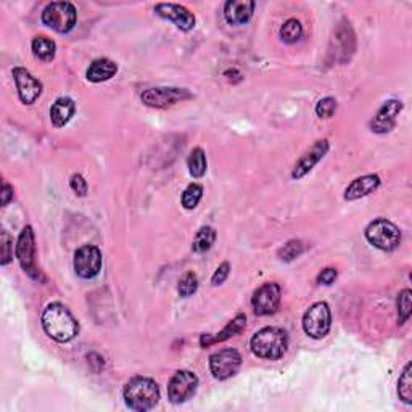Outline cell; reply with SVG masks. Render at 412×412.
<instances>
[{"label": "cell", "mask_w": 412, "mask_h": 412, "mask_svg": "<svg viewBox=\"0 0 412 412\" xmlns=\"http://www.w3.org/2000/svg\"><path fill=\"white\" fill-rule=\"evenodd\" d=\"M41 321L46 334L58 343H70L79 334L78 319L61 303L48 305L42 312Z\"/></svg>", "instance_id": "cell-1"}, {"label": "cell", "mask_w": 412, "mask_h": 412, "mask_svg": "<svg viewBox=\"0 0 412 412\" xmlns=\"http://www.w3.org/2000/svg\"><path fill=\"white\" fill-rule=\"evenodd\" d=\"M125 403L129 409L145 412L159 403V389L155 380L147 377H134L122 390Z\"/></svg>", "instance_id": "cell-2"}, {"label": "cell", "mask_w": 412, "mask_h": 412, "mask_svg": "<svg viewBox=\"0 0 412 412\" xmlns=\"http://www.w3.org/2000/svg\"><path fill=\"white\" fill-rule=\"evenodd\" d=\"M250 348L261 359H280L288 348V335L279 327H264L251 337Z\"/></svg>", "instance_id": "cell-3"}, {"label": "cell", "mask_w": 412, "mask_h": 412, "mask_svg": "<svg viewBox=\"0 0 412 412\" xmlns=\"http://www.w3.org/2000/svg\"><path fill=\"white\" fill-rule=\"evenodd\" d=\"M78 14L70 2H52L42 11V23L58 34H66L75 29Z\"/></svg>", "instance_id": "cell-4"}, {"label": "cell", "mask_w": 412, "mask_h": 412, "mask_svg": "<svg viewBox=\"0 0 412 412\" xmlns=\"http://www.w3.org/2000/svg\"><path fill=\"white\" fill-rule=\"evenodd\" d=\"M367 242L382 251H393L401 243V232L389 219H375L366 227Z\"/></svg>", "instance_id": "cell-5"}, {"label": "cell", "mask_w": 412, "mask_h": 412, "mask_svg": "<svg viewBox=\"0 0 412 412\" xmlns=\"http://www.w3.org/2000/svg\"><path fill=\"white\" fill-rule=\"evenodd\" d=\"M332 327V312L325 301L312 305L303 316V330L315 340L324 338Z\"/></svg>", "instance_id": "cell-6"}, {"label": "cell", "mask_w": 412, "mask_h": 412, "mask_svg": "<svg viewBox=\"0 0 412 412\" xmlns=\"http://www.w3.org/2000/svg\"><path fill=\"white\" fill-rule=\"evenodd\" d=\"M15 251H16L18 261H20L24 273L29 274L31 278L36 280H42L41 270L38 269V266H36V240H34L33 227L26 226L21 231L20 237H18Z\"/></svg>", "instance_id": "cell-7"}, {"label": "cell", "mask_w": 412, "mask_h": 412, "mask_svg": "<svg viewBox=\"0 0 412 412\" xmlns=\"http://www.w3.org/2000/svg\"><path fill=\"white\" fill-rule=\"evenodd\" d=\"M189 98H192V94L187 89L181 88H155L142 92V95H140V100L147 107L159 110L173 107L176 103L189 100Z\"/></svg>", "instance_id": "cell-8"}, {"label": "cell", "mask_w": 412, "mask_h": 412, "mask_svg": "<svg viewBox=\"0 0 412 412\" xmlns=\"http://www.w3.org/2000/svg\"><path fill=\"white\" fill-rule=\"evenodd\" d=\"M199 389V377L192 371H177L169 380L168 398L173 404L189 401Z\"/></svg>", "instance_id": "cell-9"}, {"label": "cell", "mask_w": 412, "mask_h": 412, "mask_svg": "<svg viewBox=\"0 0 412 412\" xmlns=\"http://www.w3.org/2000/svg\"><path fill=\"white\" fill-rule=\"evenodd\" d=\"M75 270L81 279L90 280L102 270V251L95 245H84L75 253Z\"/></svg>", "instance_id": "cell-10"}, {"label": "cell", "mask_w": 412, "mask_h": 412, "mask_svg": "<svg viewBox=\"0 0 412 412\" xmlns=\"http://www.w3.org/2000/svg\"><path fill=\"white\" fill-rule=\"evenodd\" d=\"M242 366V356L237 349L227 348L210 356V371L216 380H227L233 377Z\"/></svg>", "instance_id": "cell-11"}, {"label": "cell", "mask_w": 412, "mask_h": 412, "mask_svg": "<svg viewBox=\"0 0 412 412\" xmlns=\"http://www.w3.org/2000/svg\"><path fill=\"white\" fill-rule=\"evenodd\" d=\"M280 297L282 288L279 284H275V282L261 285L253 293V298H251V306H253L255 315L256 316L274 315L280 305Z\"/></svg>", "instance_id": "cell-12"}, {"label": "cell", "mask_w": 412, "mask_h": 412, "mask_svg": "<svg viewBox=\"0 0 412 412\" xmlns=\"http://www.w3.org/2000/svg\"><path fill=\"white\" fill-rule=\"evenodd\" d=\"M14 79L20 100L24 105H33L42 94V83L23 66L14 68Z\"/></svg>", "instance_id": "cell-13"}, {"label": "cell", "mask_w": 412, "mask_h": 412, "mask_svg": "<svg viewBox=\"0 0 412 412\" xmlns=\"http://www.w3.org/2000/svg\"><path fill=\"white\" fill-rule=\"evenodd\" d=\"M155 14L164 20L173 21L181 31H192L195 28V15L184 5L158 4L155 5Z\"/></svg>", "instance_id": "cell-14"}, {"label": "cell", "mask_w": 412, "mask_h": 412, "mask_svg": "<svg viewBox=\"0 0 412 412\" xmlns=\"http://www.w3.org/2000/svg\"><path fill=\"white\" fill-rule=\"evenodd\" d=\"M403 103L399 100H389L385 102L377 115L371 121V131L375 134H386L390 132L396 125V118L401 113Z\"/></svg>", "instance_id": "cell-15"}, {"label": "cell", "mask_w": 412, "mask_h": 412, "mask_svg": "<svg viewBox=\"0 0 412 412\" xmlns=\"http://www.w3.org/2000/svg\"><path fill=\"white\" fill-rule=\"evenodd\" d=\"M330 149L329 140H317V142L311 147V150H307L303 157L298 159V163L295 164V168L292 171L293 179H301L307 173H311L312 168L321 162V159L327 155V152Z\"/></svg>", "instance_id": "cell-16"}, {"label": "cell", "mask_w": 412, "mask_h": 412, "mask_svg": "<svg viewBox=\"0 0 412 412\" xmlns=\"http://www.w3.org/2000/svg\"><path fill=\"white\" fill-rule=\"evenodd\" d=\"M255 9L253 0H229L224 5V18L232 26H242L251 20Z\"/></svg>", "instance_id": "cell-17"}, {"label": "cell", "mask_w": 412, "mask_h": 412, "mask_svg": "<svg viewBox=\"0 0 412 412\" xmlns=\"http://www.w3.org/2000/svg\"><path fill=\"white\" fill-rule=\"evenodd\" d=\"M380 177L377 174H366L362 177L354 179L345 190V200L347 201H354L359 200L362 196H367L374 194L375 190L380 187Z\"/></svg>", "instance_id": "cell-18"}, {"label": "cell", "mask_w": 412, "mask_h": 412, "mask_svg": "<svg viewBox=\"0 0 412 412\" xmlns=\"http://www.w3.org/2000/svg\"><path fill=\"white\" fill-rule=\"evenodd\" d=\"M76 113V103L70 97H60L51 107V121L55 127H63Z\"/></svg>", "instance_id": "cell-19"}, {"label": "cell", "mask_w": 412, "mask_h": 412, "mask_svg": "<svg viewBox=\"0 0 412 412\" xmlns=\"http://www.w3.org/2000/svg\"><path fill=\"white\" fill-rule=\"evenodd\" d=\"M116 73H118V65L108 58H97L90 63L85 71V78L89 83H105L110 81Z\"/></svg>", "instance_id": "cell-20"}, {"label": "cell", "mask_w": 412, "mask_h": 412, "mask_svg": "<svg viewBox=\"0 0 412 412\" xmlns=\"http://www.w3.org/2000/svg\"><path fill=\"white\" fill-rule=\"evenodd\" d=\"M245 327H247V316L245 315H238L232 319V321L226 325V329L223 332H219L216 335H201L200 338V345L201 347H210L214 345V343H221L229 340L231 337L237 335L242 332Z\"/></svg>", "instance_id": "cell-21"}, {"label": "cell", "mask_w": 412, "mask_h": 412, "mask_svg": "<svg viewBox=\"0 0 412 412\" xmlns=\"http://www.w3.org/2000/svg\"><path fill=\"white\" fill-rule=\"evenodd\" d=\"M31 48H33V53L42 61H52L55 58V52H57V46L52 39L46 38V36H39V38H34L31 42Z\"/></svg>", "instance_id": "cell-22"}, {"label": "cell", "mask_w": 412, "mask_h": 412, "mask_svg": "<svg viewBox=\"0 0 412 412\" xmlns=\"http://www.w3.org/2000/svg\"><path fill=\"white\" fill-rule=\"evenodd\" d=\"M187 168H189L190 176L195 177V179H200V177L206 174V168H208L206 155L200 147H196V149L190 152V155L187 158Z\"/></svg>", "instance_id": "cell-23"}, {"label": "cell", "mask_w": 412, "mask_h": 412, "mask_svg": "<svg viewBox=\"0 0 412 412\" xmlns=\"http://www.w3.org/2000/svg\"><path fill=\"white\" fill-rule=\"evenodd\" d=\"M214 240H216V231L210 226H203L196 232V236L192 242V250L195 253H205V251L210 250L214 245Z\"/></svg>", "instance_id": "cell-24"}, {"label": "cell", "mask_w": 412, "mask_h": 412, "mask_svg": "<svg viewBox=\"0 0 412 412\" xmlns=\"http://www.w3.org/2000/svg\"><path fill=\"white\" fill-rule=\"evenodd\" d=\"M398 395L406 404H412V366L408 362L398 380Z\"/></svg>", "instance_id": "cell-25"}, {"label": "cell", "mask_w": 412, "mask_h": 412, "mask_svg": "<svg viewBox=\"0 0 412 412\" xmlns=\"http://www.w3.org/2000/svg\"><path fill=\"white\" fill-rule=\"evenodd\" d=\"M301 36H303V26H301V23L298 20H295V18L287 20L284 23V26L280 28V38L285 44H295V42H298L301 39Z\"/></svg>", "instance_id": "cell-26"}, {"label": "cell", "mask_w": 412, "mask_h": 412, "mask_svg": "<svg viewBox=\"0 0 412 412\" xmlns=\"http://www.w3.org/2000/svg\"><path fill=\"white\" fill-rule=\"evenodd\" d=\"M199 290V278H196V274L192 273V270H189L179 280V285H177V293H179V297L182 298H189L192 297V295Z\"/></svg>", "instance_id": "cell-27"}, {"label": "cell", "mask_w": 412, "mask_h": 412, "mask_svg": "<svg viewBox=\"0 0 412 412\" xmlns=\"http://www.w3.org/2000/svg\"><path fill=\"white\" fill-rule=\"evenodd\" d=\"M203 196V187L200 184H190L182 194V206L186 210H195Z\"/></svg>", "instance_id": "cell-28"}, {"label": "cell", "mask_w": 412, "mask_h": 412, "mask_svg": "<svg viewBox=\"0 0 412 412\" xmlns=\"http://www.w3.org/2000/svg\"><path fill=\"white\" fill-rule=\"evenodd\" d=\"M411 290L409 288H404V290L398 295V322L404 324L409 321L411 312H412V305H411Z\"/></svg>", "instance_id": "cell-29"}, {"label": "cell", "mask_w": 412, "mask_h": 412, "mask_svg": "<svg viewBox=\"0 0 412 412\" xmlns=\"http://www.w3.org/2000/svg\"><path fill=\"white\" fill-rule=\"evenodd\" d=\"M303 243L300 242V240H292V242H288L287 245H284V248L279 251V258L282 261L285 263H290L293 261L295 258H298L301 253H303Z\"/></svg>", "instance_id": "cell-30"}, {"label": "cell", "mask_w": 412, "mask_h": 412, "mask_svg": "<svg viewBox=\"0 0 412 412\" xmlns=\"http://www.w3.org/2000/svg\"><path fill=\"white\" fill-rule=\"evenodd\" d=\"M337 107H338V103L334 97H325V98H322V100L317 102L316 115L322 120H329L335 115Z\"/></svg>", "instance_id": "cell-31"}, {"label": "cell", "mask_w": 412, "mask_h": 412, "mask_svg": "<svg viewBox=\"0 0 412 412\" xmlns=\"http://www.w3.org/2000/svg\"><path fill=\"white\" fill-rule=\"evenodd\" d=\"M0 236H2V260H0V264L7 266L14 258V240H11L7 231H2Z\"/></svg>", "instance_id": "cell-32"}, {"label": "cell", "mask_w": 412, "mask_h": 412, "mask_svg": "<svg viewBox=\"0 0 412 412\" xmlns=\"http://www.w3.org/2000/svg\"><path fill=\"white\" fill-rule=\"evenodd\" d=\"M70 187H71L73 192H75V194L79 195V196H85V195H88V190H89L88 181H85L81 174H73V176H71Z\"/></svg>", "instance_id": "cell-33"}, {"label": "cell", "mask_w": 412, "mask_h": 412, "mask_svg": "<svg viewBox=\"0 0 412 412\" xmlns=\"http://www.w3.org/2000/svg\"><path fill=\"white\" fill-rule=\"evenodd\" d=\"M229 273H231V264L229 263H223L216 270H214V274H213V278H211V284L213 285L224 284L226 279L229 278Z\"/></svg>", "instance_id": "cell-34"}, {"label": "cell", "mask_w": 412, "mask_h": 412, "mask_svg": "<svg viewBox=\"0 0 412 412\" xmlns=\"http://www.w3.org/2000/svg\"><path fill=\"white\" fill-rule=\"evenodd\" d=\"M337 278H338L337 269L327 268V269H324L322 273L317 275V284H321V285H332V284H334V282L337 280Z\"/></svg>", "instance_id": "cell-35"}, {"label": "cell", "mask_w": 412, "mask_h": 412, "mask_svg": "<svg viewBox=\"0 0 412 412\" xmlns=\"http://www.w3.org/2000/svg\"><path fill=\"white\" fill-rule=\"evenodd\" d=\"M11 199H14V187L9 186L7 182H4V186H2V206H7Z\"/></svg>", "instance_id": "cell-36"}]
</instances>
